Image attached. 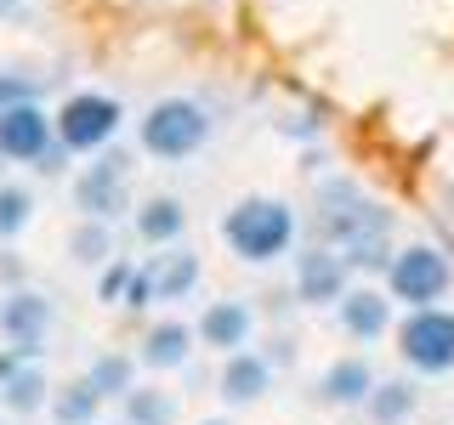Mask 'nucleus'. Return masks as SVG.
Returning <instances> with one entry per match:
<instances>
[{
  "label": "nucleus",
  "instance_id": "f257e3e1",
  "mask_svg": "<svg viewBox=\"0 0 454 425\" xmlns=\"http://www.w3.org/2000/svg\"><path fill=\"white\" fill-rule=\"evenodd\" d=\"M387 210L375 205V198H364V188H352V182H330V188L318 193V233L324 244L347 255V267H380L392 261L387 255Z\"/></svg>",
  "mask_w": 454,
  "mask_h": 425
},
{
  "label": "nucleus",
  "instance_id": "f03ea898",
  "mask_svg": "<svg viewBox=\"0 0 454 425\" xmlns=\"http://www.w3.org/2000/svg\"><path fill=\"white\" fill-rule=\"evenodd\" d=\"M222 238L227 250L239 255V261H278L284 250L295 244V210L284 205V198H239L233 210L222 216Z\"/></svg>",
  "mask_w": 454,
  "mask_h": 425
},
{
  "label": "nucleus",
  "instance_id": "7ed1b4c3",
  "mask_svg": "<svg viewBox=\"0 0 454 425\" xmlns=\"http://www.w3.org/2000/svg\"><path fill=\"white\" fill-rule=\"evenodd\" d=\"M210 142V113L193 103V97H165V103L148 108V120H142V148L153 153V159H193L199 148Z\"/></svg>",
  "mask_w": 454,
  "mask_h": 425
},
{
  "label": "nucleus",
  "instance_id": "20e7f679",
  "mask_svg": "<svg viewBox=\"0 0 454 425\" xmlns=\"http://www.w3.org/2000/svg\"><path fill=\"white\" fill-rule=\"evenodd\" d=\"M387 283H392V301H403V306H437L454 283V267L443 250L409 244L387 261Z\"/></svg>",
  "mask_w": 454,
  "mask_h": 425
},
{
  "label": "nucleus",
  "instance_id": "39448f33",
  "mask_svg": "<svg viewBox=\"0 0 454 425\" xmlns=\"http://www.w3.org/2000/svg\"><path fill=\"white\" fill-rule=\"evenodd\" d=\"M397 352L420 375H449L454 368V312L443 306H415L397 329Z\"/></svg>",
  "mask_w": 454,
  "mask_h": 425
},
{
  "label": "nucleus",
  "instance_id": "423d86ee",
  "mask_svg": "<svg viewBox=\"0 0 454 425\" xmlns=\"http://www.w3.org/2000/svg\"><path fill=\"white\" fill-rule=\"evenodd\" d=\"M120 120H125V108L114 103V97L80 91V97H68V103L57 108V142H63L68 153H97V148H108V142H114Z\"/></svg>",
  "mask_w": 454,
  "mask_h": 425
},
{
  "label": "nucleus",
  "instance_id": "0eeeda50",
  "mask_svg": "<svg viewBox=\"0 0 454 425\" xmlns=\"http://www.w3.org/2000/svg\"><path fill=\"white\" fill-rule=\"evenodd\" d=\"M347 255L330 250V244H312L307 255H295V295H301L307 306H340V295H347Z\"/></svg>",
  "mask_w": 454,
  "mask_h": 425
},
{
  "label": "nucleus",
  "instance_id": "6e6552de",
  "mask_svg": "<svg viewBox=\"0 0 454 425\" xmlns=\"http://www.w3.org/2000/svg\"><path fill=\"white\" fill-rule=\"evenodd\" d=\"M125 176H131V159H125V153H103V159L74 182V205L97 221L120 216L125 210Z\"/></svg>",
  "mask_w": 454,
  "mask_h": 425
},
{
  "label": "nucleus",
  "instance_id": "1a4fd4ad",
  "mask_svg": "<svg viewBox=\"0 0 454 425\" xmlns=\"http://www.w3.org/2000/svg\"><path fill=\"white\" fill-rule=\"evenodd\" d=\"M51 125L46 120V108H35V103H18V108H0V159H46L51 153Z\"/></svg>",
  "mask_w": 454,
  "mask_h": 425
},
{
  "label": "nucleus",
  "instance_id": "9d476101",
  "mask_svg": "<svg viewBox=\"0 0 454 425\" xmlns=\"http://www.w3.org/2000/svg\"><path fill=\"white\" fill-rule=\"evenodd\" d=\"M46 323H51V306H46V295H12L6 306H0V335L12 340L18 352H35L40 340H46Z\"/></svg>",
  "mask_w": 454,
  "mask_h": 425
},
{
  "label": "nucleus",
  "instance_id": "9b49d317",
  "mask_svg": "<svg viewBox=\"0 0 454 425\" xmlns=\"http://www.w3.org/2000/svg\"><path fill=\"white\" fill-rule=\"evenodd\" d=\"M250 306L245 301H216L205 312V318H199V340H205V346H216V352H245L250 346Z\"/></svg>",
  "mask_w": 454,
  "mask_h": 425
},
{
  "label": "nucleus",
  "instance_id": "f8f14e48",
  "mask_svg": "<svg viewBox=\"0 0 454 425\" xmlns=\"http://www.w3.org/2000/svg\"><path fill=\"white\" fill-rule=\"evenodd\" d=\"M392 323V301L375 290H347L340 295V329H347L352 340H380Z\"/></svg>",
  "mask_w": 454,
  "mask_h": 425
},
{
  "label": "nucleus",
  "instance_id": "ddd939ff",
  "mask_svg": "<svg viewBox=\"0 0 454 425\" xmlns=\"http://www.w3.org/2000/svg\"><path fill=\"white\" fill-rule=\"evenodd\" d=\"M267 386H273L267 358H255V352H227V363H222V397L227 403H255Z\"/></svg>",
  "mask_w": 454,
  "mask_h": 425
},
{
  "label": "nucleus",
  "instance_id": "4468645a",
  "mask_svg": "<svg viewBox=\"0 0 454 425\" xmlns=\"http://www.w3.org/2000/svg\"><path fill=\"white\" fill-rule=\"evenodd\" d=\"M369 391H375V375H369V363L364 358H340L324 368V380H318V397L324 403H369Z\"/></svg>",
  "mask_w": 454,
  "mask_h": 425
},
{
  "label": "nucleus",
  "instance_id": "2eb2a0df",
  "mask_svg": "<svg viewBox=\"0 0 454 425\" xmlns=\"http://www.w3.org/2000/svg\"><path fill=\"white\" fill-rule=\"evenodd\" d=\"M148 278H153V301H182V295L199 283V255H188V250L153 255V261H148Z\"/></svg>",
  "mask_w": 454,
  "mask_h": 425
},
{
  "label": "nucleus",
  "instance_id": "dca6fc26",
  "mask_svg": "<svg viewBox=\"0 0 454 425\" xmlns=\"http://www.w3.org/2000/svg\"><path fill=\"white\" fill-rule=\"evenodd\" d=\"M188 352H193V329L188 323H153L148 340H142V363L148 368H176V363H188Z\"/></svg>",
  "mask_w": 454,
  "mask_h": 425
},
{
  "label": "nucleus",
  "instance_id": "f3484780",
  "mask_svg": "<svg viewBox=\"0 0 454 425\" xmlns=\"http://www.w3.org/2000/svg\"><path fill=\"white\" fill-rule=\"evenodd\" d=\"M182 227H188V210H182L176 198H148V205L137 210V233L148 238V244H170V238H182Z\"/></svg>",
  "mask_w": 454,
  "mask_h": 425
},
{
  "label": "nucleus",
  "instance_id": "a211bd4d",
  "mask_svg": "<svg viewBox=\"0 0 454 425\" xmlns=\"http://www.w3.org/2000/svg\"><path fill=\"white\" fill-rule=\"evenodd\" d=\"M369 414H375V425H403L409 414H415V386H403V380L375 386L369 391Z\"/></svg>",
  "mask_w": 454,
  "mask_h": 425
},
{
  "label": "nucleus",
  "instance_id": "6ab92c4d",
  "mask_svg": "<svg viewBox=\"0 0 454 425\" xmlns=\"http://www.w3.org/2000/svg\"><path fill=\"white\" fill-rule=\"evenodd\" d=\"M97 408H103V391L91 380H74V386H63V397H57V420L63 425H91Z\"/></svg>",
  "mask_w": 454,
  "mask_h": 425
},
{
  "label": "nucleus",
  "instance_id": "aec40b11",
  "mask_svg": "<svg viewBox=\"0 0 454 425\" xmlns=\"http://www.w3.org/2000/svg\"><path fill=\"white\" fill-rule=\"evenodd\" d=\"M28 216H35V198L23 188H12V182H0V238H18Z\"/></svg>",
  "mask_w": 454,
  "mask_h": 425
},
{
  "label": "nucleus",
  "instance_id": "412c9836",
  "mask_svg": "<svg viewBox=\"0 0 454 425\" xmlns=\"http://www.w3.org/2000/svg\"><path fill=\"white\" fill-rule=\"evenodd\" d=\"M125 414H131V425H170L176 403H170L165 391H131L125 397Z\"/></svg>",
  "mask_w": 454,
  "mask_h": 425
},
{
  "label": "nucleus",
  "instance_id": "4be33fe9",
  "mask_svg": "<svg viewBox=\"0 0 454 425\" xmlns=\"http://www.w3.org/2000/svg\"><path fill=\"white\" fill-rule=\"evenodd\" d=\"M40 397H46V380H40L35 368H23V375H12V380H6V403L18 408V414H35Z\"/></svg>",
  "mask_w": 454,
  "mask_h": 425
},
{
  "label": "nucleus",
  "instance_id": "5701e85b",
  "mask_svg": "<svg viewBox=\"0 0 454 425\" xmlns=\"http://www.w3.org/2000/svg\"><path fill=\"white\" fill-rule=\"evenodd\" d=\"M85 380H91L103 397H108V391H131V363H125V358H97Z\"/></svg>",
  "mask_w": 454,
  "mask_h": 425
},
{
  "label": "nucleus",
  "instance_id": "b1692460",
  "mask_svg": "<svg viewBox=\"0 0 454 425\" xmlns=\"http://www.w3.org/2000/svg\"><path fill=\"white\" fill-rule=\"evenodd\" d=\"M74 255H80V261H103V255H108V233H103V227H80V233H74Z\"/></svg>",
  "mask_w": 454,
  "mask_h": 425
},
{
  "label": "nucleus",
  "instance_id": "393cba45",
  "mask_svg": "<svg viewBox=\"0 0 454 425\" xmlns=\"http://www.w3.org/2000/svg\"><path fill=\"white\" fill-rule=\"evenodd\" d=\"M18 103H35V85H23V80H6V74H0V108H18Z\"/></svg>",
  "mask_w": 454,
  "mask_h": 425
},
{
  "label": "nucleus",
  "instance_id": "a878e982",
  "mask_svg": "<svg viewBox=\"0 0 454 425\" xmlns=\"http://www.w3.org/2000/svg\"><path fill=\"white\" fill-rule=\"evenodd\" d=\"M18 358H28V352H12V358H0V386L12 380V368H18Z\"/></svg>",
  "mask_w": 454,
  "mask_h": 425
},
{
  "label": "nucleus",
  "instance_id": "bb28decb",
  "mask_svg": "<svg viewBox=\"0 0 454 425\" xmlns=\"http://www.w3.org/2000/svg\"><path fill=\"white\" fill-rule=\"evenodd\" d=\"M23 6V0H0V18H12V12H18Z\"/></svg>",
  "mask_w": 454,
  "mask_h": 425
},
{
  "label": "nucleus",
  "instance_id": "cd10ccee",
  "mask_svg": "<svg viewBox=\"0 0 454 425\" xmlns=\"http://www.w3.org/2000/svg\"><path fill=\"white\" fill-rule=\"evenodd\" d=\"M210 425H227V420H210Z\"/></svg>",
  "mask_w": 454,
  "mask_h": 425
}]
</instances>
